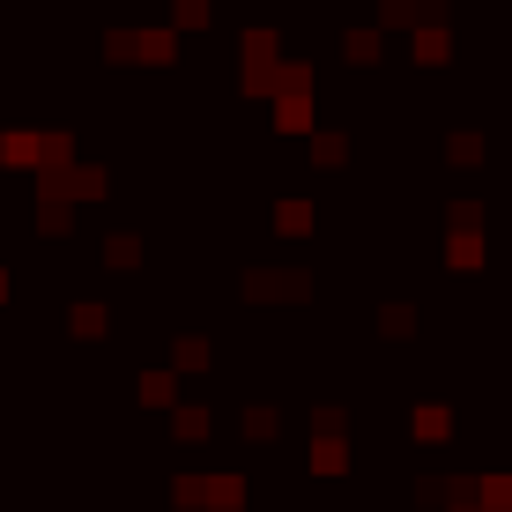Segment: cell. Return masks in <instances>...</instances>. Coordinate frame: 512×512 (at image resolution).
I'll return each mask as SVG.
<instances>
[{
  "mask_svg": "<svg viewBox=\"0 0 512 512\" xmlns=\"http://www.w3.org/2000/svg\"><path fill=\"white\" fill-rule=\"evenodd\" d=\"M141 401H156V409H164V401H171V379H164V372H149V379H141Z\"/></svg>",
  "mask_w": 512,
  "mask_h": 512,
  "instance_id": "1",
  "label": "cell"
}]
</instances>
